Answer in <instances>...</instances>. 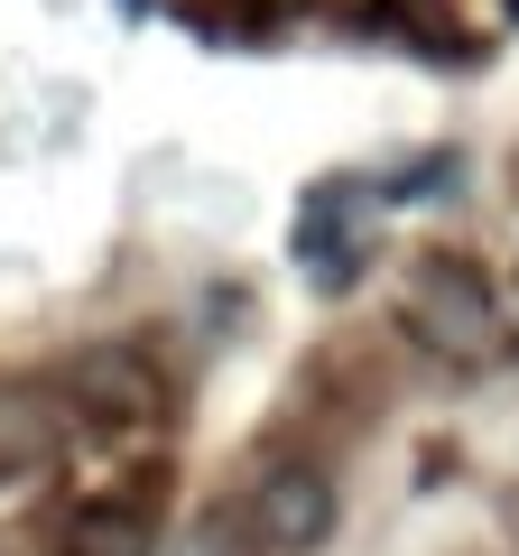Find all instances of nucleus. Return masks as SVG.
<instances>
[{"mask_svg":"<svg viewBox=\"0 0 519 556\" xmlns=\"http://www.w3.org/2000/svg\"><path fill=\"white\" fill-rule=\"evenodd\" d=\"M251 529L260 547H279V556H306L334 538V482L316 473V464H269L251 492Z\"/></svg>","mask_w":519,"mask_h":556,"instance_id":"f03ea898","label":"nucleus"},{"mask_svg":"<svg viewBox=\"0 0 519 556\" xmlns=\"http://www.w3.org/2000/svg\"><path fill=\"white\" fill-rule=\"evenodd\" d=\"M65 390H75V408L112 417V427H130V417H159V371H149V353H130V343H93V353H75V371H65Z\"/></svg>","mask_w":519,"mask_h":556,"instance_id":"7ed1b4c3","label":"nucleus"},{"mask_svg":"<svg viewBox=\"0 0 519 556\" xmlns=\"http://www.w3.org/2000/svg\"><path fill=\"white\" fill-rule=\"evenodd\" d=\"M408 325H418L436 353H455V362H482L501 343V306H492V288H482L473 260H427L418 288H408Z\"/></svg>","mask_w":519,"mask_h":556,"instance_id":"f257e3e1","label":"nucleus"},{"mask_svg":"<svg viewBox=\"0 0 519 556\" xmlns=\"http://www.w3.org/2000/svg\"><path fill=\"white\" fill-rule=\"evenodd\" d=\"M65 556H159L149 510H130V501H93V510H75V519H65Z\"/></svg>","mask_w":519,"mask_h":556,"instance_id":"20e7f679","label":"nucleus"}]
</instances>
